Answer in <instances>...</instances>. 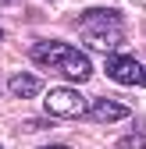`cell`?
I'll list each match as a JSON object with an SVG mask.
<instances>
[{
  "mask_svg": "<svg viewBox=\"0 0 146 149\" xmlns=\"http://www.w3.org/2000/svg\"><path fill=\"white\" fill-rule=\"evenodd\" d=\"M43 149H71V146H43Z\"/></svg>",
  "mask_w": 146,
  "mask_h": 149,
  "instance_id": "cell-8",
  "label": "cell"
},
{
  "mask_svg": "<svg viewBox=\"0 0 146 149\" xmlns=\"http://www.w3.org/2000/svg\"><path fill=\"white\" fill-rule=\"evenodd\" d=\"M89 103L79 89H50L46 92V114L50 117H61V121H75V117H89Z\"/></svg>",
  "mask_w": 146,
  "mask_h": 149,
  "instance_id": "cell-2",
  "label": "cell"
},
{
  "mask_svg": "<svg viewBox=\"0 0 146 149\" xmlns=\"http://www.w3.org/2000/svg\"><path fill=\"white\" fill-rule=\"evenodd\" d=\"M82 43H86L89 50H103V53L121 50L125 29H121V25H86V29H82Z\"/></svg>",
  "mask_w": 146,
  "mask_h": 149,
  "instance_id": "cell-4",
  "label": "cell"
},
{
  "mask_svg": "<svg viewBox=\"0 0 146 149\" xmlns=\"http://www.w3.org/2000/svg\"><path fill=\"white\" fill-rule=\"evenodd\" d=\"M29 57L36 64H43L50 71H57L61 78H71V82H86L89 74H93V64L82 50H75L71 43H61V39H39L32 43Z\"/></svg>",
  "mask_w": 146,
  "mask_h": 149,
  "instance_id": "cell-1",
  "label": "cell"
},
{
  "mask_svg": "<svg viewBox=\"0 0 146 149\" xmlns=\"http://www.w3.org/2000/svg\"><path fill=\"white\" fill-rule=\"evenodd\" d=\"M11 92L18 100H32V96H39L43 92V78H36V74H29V71H18V74H11Z\"/></svg>",
  "mask_w": 146,
  "mask_h": 149,
  "instance_id": "cell-6",
  "label": "cell"
},
{
  "mask_svg": "<svg viewBox=\"0 0 146 149\" xmlns=\"http://www.w3.org/2000/svg\"><path fill=\"white\" fill-rule=\"evenodd\" d=\"M0 39H4V25H0Z\"/></svg>",
  "mask_w": 146,
  "mask_h": 149,
  "instance_id": "cell-9",
  "label": "cell"
},
{
  "mask_svg": "<svg viewBox=\"0 0 146 149\" xmlns=\"http://www.w3.org/2000/svg\"><path fill=\"white\" fill-rule=\"evenodd\" d=\"M0 4H11V0H0Z\"/></svg>",
  "mask_w": 146,
  "mask_h": 149,
  "instance_id": "cell-11",
  "label": "cell"
},
{
  "mask_svg": "<svg viewBox=\"0 0 146 149\" xmlns=\"http://www.w3.org/2000/svg\"><path fill=\"white\" fill-rule=\"evenodd\" d=\"M142 71H146V64H139L132 53H111L103 64V74L114 78L118 85H142Z\"/></svg>",
  "mask_w": 146,
  "mask_h": 149,
  "instance_id": "cell-3",
  "label": "cell"
},
{
  "mask_svg": "<svg viewBox=\"0 0 146 149\" xmlns=\"http://www.w3.org/2000/svg\"><path fill=\"white\" fill-rule=\"evenodd\" d=\"M89 117L100 121V124H114V121L132 117V107L121 103V100H96L93 107H89Z\"/></svg>",
  "mask_w": 146,
  "mask_h": 149,
  "instance_id": "cell-5",
  "label": "cell"
},
{
  "mask_svg": "<svg viewBox=\"0 0 146 149\" xmlns=\"http://www.w3.org/2000/svg\"><path fill=\"white\" fill-rule=\"evenodd\" d=\"M118 149H146V132H132L128 139H121Z\"/></svg>",
  "mask_w": 146,
  "mask_h": 149,
  "instance_id": "cell-7",
  "label": "cell"
},
{
  "mask_svg": "<svg viewBox=\"0 0 146 149\" xmlns=\"http://www.w3.org/2000/svg\"><path fill=\"white\" fill-rule=\"evenodd\" d=\"M142 85H146V71H142Z\"/></svg>",
  "mask_w": 146,
  "mask_h": 149,
  "instance_id": "cell-10",
  "label": "cell"
}]
</instances>
